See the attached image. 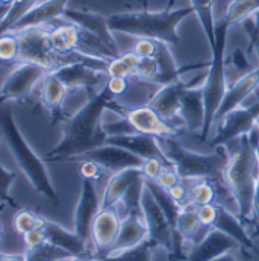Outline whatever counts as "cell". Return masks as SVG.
<instances>
[{
	"label": "cell",
	"instance_id": "cell-1",
	"mask_svg": "<svg viewBox=\"0 0 259 261\" xmlns=\"http://www.w3.org/2000/svg\"><path fill=\"white\" fill-rule=\"evenodd\" d=\"M116 100L103 87L100 93L88 99L65 123L63 141L49 153V160L61 161L77 156L87 150L106 143V134L102 128L103 113Z\"/></svg>",
	"mask_w": 259,
	"mask_h": 261
},
{
	"label": "cell",
	"instance_id": "cell-2",
	"mask_svg": "<svg viewBox=\"0 0 259 261\" xmlns=\"http://www.w3.org/2000/svg\"><path fill=\"white\" fill-rule=\"evenodd\" d=\"M158 140L164 153L173 163L182 179H209L215 184L221 199H234L224 179V170L229 161V149L226 144L215 146L209 153H198L185 149L176 137H161Z\"/></svg>",
	"mask_w": 259,
	"mask_h": 261
},
{
	"label": "cell",
	"instance_id": "cell-3",
	"mask_svg": "<svg viewBox=\"0 0 259 261\" xmlns=\"http://www.w3.org/2000/svg\"><path fill=\"white\" fill-rule=\"evenodd\" d=\"M229 161L224 170L226 184L237 203L238 217L243 220L253 219V196L259 179V156L256 147L250 143L249 135L232 140Z\"/></svg>",
	"mask_w": 259,
	"mask_h": 261
},
{
	"label": "cell",
	"instance_id": "cell-4",
	"mask_svg": "<svg viewBox=\"0 0 259 261\" xmlns=\"http://www.w3.org/2000/svg\"><path fill=\"white\" fill-rule=\"evenodd\" d=\"M194 12L193 6L182 9L162 12H128L108 17V26L111 31L123 32L138 38H152L156 41H164L167 44H179L181 37L178 34V24Z\"/></svg>",
	"mask_w": 259,
	"mask_h": 261
},
{
	"label": "cell",
	"instance_id": "cell-5",
	"mask_svg": "<svg viewBox=\"0 0 259 261\" xmlns=\"http://www.w3.org/2000/svg\"><path fill=\"white\" fill-rule=\"evenodd\" d=\"M0 125H2V134L5 137L11 152L14 153L18 167L26 175V178L29 179L32 187L46 199H49L50 202L58 203V196L52 186L49 172H47L43 160L40 156H37V153L26 143L20 129L15 125L14 117L11 116V113L8 110L2 111Z\"/></svg>",
	"mask_w": 259,
	"mask_h": 261
},
{
	"label": "cell",
	"instance_id": "cell-6",
	"mask_svg": "<svg viewBox=\"0 0 259 261\" xmlns=\"http://www.w3.org/2000/svg\"><path fill=\"white\" fill-rule=\"evenodd\" d=\"M229 24L221 18L215 26V38L211 44L212 49V60L208 67V73L205 76L203 82V94H205V126L200 132V138L206 140L209 138V134L212 130L217 111L224 99V94L227 91L226 85V37L229 31Z\"/></svg>",
	"mask_w": 259,
	"mask_h": 261
},
{
	"label": "cell",
	"instance_id": "cell-7",
	"mask_svg": "<svg viewBox=\"0 0 259 261\" xmlns=\"http://www.w3.org/2000/svg\"><path fill=\"white\" fill-rule=\"evenodd\" d=\"M109 110L119 113L122 117H126L132 123L136 132L153 135V137H179L181 129L165 119H162L150 105H141V107H125L117 99L112 100L108 107Z\"/></svg>",
	"mask_w": 259,
	"mask_h": 261
},
{
	"label": "cell",
	"instance_id": "cell-8",
	"mask_svg": "<svg viewBox=\"0 0 259 261\" xmlns=\"http://www.w3.org/2000/svg\"><path fill=\"white\" fill-rule=\"evenodd\" d=\"M141 205H142V217L149 228V242L155 248L161 246V248L171 251L175 248L173 228L167 216L164 214L162 208L159 206L158 200L155 199V196L152 195V192L147 187H144Z\"/></svg>",
	"mask_w": 259,
	"mask_h": 261
},
{
	"label": "cell",
	"instance_id": "cell-9",
	"mask_svg": "<svg viewBox=\"0 0 259 261\" xmlns=\"http://www.w3.org/2000/svg\"><path fill=\"white\" fill-rule=\"evenodd\" d=\"M47 71L32 63H17L12 71L5 76L0 88L2 100H18L27 97L38 82H43Z\"/></svg>",
	"mask_w": 259,
	"mask_h": 261
},
{
	"label": "cell",
	"instance_id": "cell-10",
	"mask_svg": "<svg viewBox=\"0 0 259 261\" xmlns=\"http://www.w3.org/2000/svg\"><path fill=\"white\" fill-rule=\"evenodd\" d=\"M259 100L250 103L249 107H240L229 113L218 125L217 135L211 140V146L227 144L241 135H247L252 128L258 123Z\"/></svg>",
	"mask_w": 259,
	"mask_h": 261
},
{
	"label": "cell",
	"instance_id": "cell-11",
	"mask_svg": "<svg viewBox=\"0 0 259 261\" xmlns=\"http://www.w3.org/2000/svg\"><path fill=\"white\" fill-rule=\"evenodd\" d=\"M80 160L94 161L96 164H99L100 167H103L105 170L111 173H117L130 167L141 169L144 163V160L136 156L135 153H132L123 147H119L116 144H109V143H105L91 150H87L77 156L70 158L68 161H80Z\"/></svg>",
	"mask_w": 259,
	"mask_h": 261
},
{
	"label": "cell",
	"instance_id": "cell-12",
	"mask_svg": "<svg viewBox=\"0 0 259 261\" xmlns=\"http://www.w3.org/2000/svg\"><path fill=\"white\" fill-rule=\"evenodd\" d=\"M122 216L117 206L103 208L97 213L91 226V243L96 249V257L106 255L117 240L122 226Z\"/></svg>",
	"mask_w": 259,
	"mask_h": 261
},
{
	"label": "cell",
	"instance_id": "cell-13",
	"mask_svg": "<svg viewBox=\"0 0 259 261\" xmlns=\"http://www.w3.org/2000/svg\"><path fill=\"white\" fill-rule=\"evenodd\" d=\"M100 203L102 197H99L96 182L91 179H82V190L74 216V232L87 243L91 240V226L100 211Z\"/></svg>",
	"mask_w": 259,
	"mask_h": 261
},
{
	"label": "cell",
	"instance_id": "cell-14",
	"mask_svg": "<svg viewBox=\"0 0 259 261\" xmlns=\"http://www.w3.org/2000/svg\"><path fill=\"white\" fill-rule=\"evenodd\" d=\"M56 76L68 87V90H87V93L93 97L100 93L108 81V73L94 70L85 64L67 65L55 71Z\"/></svg>",
	"mask_w": 259,
	"mask_h": 261
},
{
	"label": "cell",
	"instance_id": "cell-15",
	"mask_svg": "<svg viewBox=\"0 0 259 261\" xmlns=\"http://www.w3.org/2000/svg\"><path fill=\"white\" fill-rule=\"evenodd\" d=\"M259 87V67L243 74L234 85H231L224 94V99L217 111L214 126H217L229 113L234 110L243 107V102H246L252 93H255Z\"/></svg>",
	"mask_w": 259,
	"mask_h": 261
},
{
	"label": "cell",
	"instance_id": "cell-16",
	"mask_svg": "<svg viewBox=\"0 0 259 261\" xmlns=\"http://www.w3.org/2000/svg\"><path fill=\"white\" fill-rule=\"evenodd\" d=\"M106 143L109 144H116L119 147H123L126 150H129L132 153H135L136 156L147 160V158H159L162 160L167 166L175 167L173 163L167 158V155L164 153L158 137L153 135H147V134H141V132H135L129 135H119V137H108Z\"/></svg>",
	"mask_w": 259,
	"mask_h": 261
},
{
	"label": "cell",
	"instance_id": "cell-17",
	"mask_svg": "<svg viewBox=\"0 0 259 261\" xmlns=\"http://www.w3.org/2000/svg\"><path fill=\"white\" fill-rule=\"evenodd\" d=\"M240 243L223 231L212 228L197 245H194L187 261H212L224 254L234 252Z\"/></svg>",
	"mask_w": 259,
	"mask_h": 261
},
{
	"label": "cell",
	"instance_id": "cell-18",
	"mask_svg": "<svg viewBox=\"0 0 259 261\" xmlns=\"http://www.w3.org/2000/svg\"><path fill=\"white\" fill-rule=\"evenodd\" d=\"M184 87H185V84L182 81L162 85L156 91V94L153 96V99L149 103L162 119H165L167 122H170L175 126H178L175 123V120H179L184 125V122H182V119L179 116V111H181V96H182Z\"/></svg>",
	"mask_w": 259,
	"mask_h": 261
},
{
	"label": "cell",
	"instance_id": "cell-19",
	"mask_svg": "<svg viewBox=\"0 0 259 261\" xmlns=\"http://www.w3.org/2000/svg\"><path fill=\"white\" fill-rule=\"evenodd\" d=\"M63 18L77 24L79 28L88 31L90 34L96 35L99 40H102L116 57H120V50L117 47V43L112 38V31L108 26V18L97 15V14H91V12H80V11H71V9H65Z\"/></svg>",
	"mask_w": 259,
	"mask_h": 261
},
{
	"label": "cell",
	"instance_id": "cell-20",
	"mask_svg": "<svg viewBox=\"0 0 259 261\" xmlns=\"http://www.w3.org/2000/svg\"><path fill=\"white\" fill-rule=\"evenodd\" d=\"M49 31V38L55 50L61 54L68 52H83V31L77 24L63 18V21L55 20L46 24Z\"/></svg>",
	"mask_w": 259,
	"mask_h": 261
},
{
	"label": "cell",
	"instance_id": "cell-21",
	"mask_svg": "<svg viewBox=\"0 0 259 261\" xmlns=\"http://www.w3.org/2000/svg\"><path fill=\"white\" fill-rule=\"evenodd\" d=\"M68 0H44L24 14L8 32H20L29 28L46 26L58 18H63Z\"/></svg>",
	"mask_w": 259,
	"mask_h": 261
},
{
	"label": "cell",
	"instance_id": "cell-22",
	"mask_svg": "<svg viewBox=\"0 0 259 261\" xmlns=\"http://www.w3.org/2000/svg\"><path fill=\"white\" fill-rule=\"evenodd\" d=\"M179 116L188 129L202 132L205 126V94L202 87H188L185 84L181 96Z\"/></svg>",
	"mask_w": 259,
	"mask_h": 261
},
{
	"label": "cell",
	"instance_id": "cell-23",
	"mask_svg": "<svg viewBox=\"0 0 259 261\" xmlns=\"http://www.w3.org/2000/svg\"><path fill=\"white\" fill-rule=\"evenodd\" d=\"M149 240V228L142 216H128L122 220L120 232L116 243L106 255H116L136 248ZM103 257V255H102Z\"/></svg>",
	"mask_w": 259,
	"mask_h": 261
},
{
	"label": "cell",
	"instance_id": "cell-24",
	"mask_svg": "<svg viewBox=\"0 0 259 261\" xmlns=\"http://www.w3.org/2000/svg\"><path fill=\"white\" fill-rule=\"evenodd\" d=\"M43 231L46 234V240L63 248L68 254H71L73 257H87L88 248H87V242L82 240L76 232H70L61 225L44 219L43 220Z\"/></svg>",
	"mask_w": 259,
	"mask_h": 261
},
{
	"label": "cell",
	"instance_id": "cell-25",
	"mask_svg": "<svg viewBox=\"0 0 259 261\" xmlns=\"http://www.w3.org/2000/svg\"><path fill=\"white\" fill-rule=\"evenodd\" d=\"M141 176H142V170L136 169V167H130V169H125L122 172L112 173L109 181L105 186L100 210L116 206L120 202V199L123 197V195L126 193V190L130 187V184Z\"/></svg>",
	"mask_w": 259,
	"mask_h": 261
},
{
	"label": "cell",
	"instance_id": "cell-26",
	"mask_svg": "<svg viewBox=\"0 0 259 261\" xmlns=\"http://www.w3.org/2000/svg\"><path fill=\"white\" fill-rule=\"evenodd\" d=\"M170 44L164 43V41H158V50L155 54V60L159 67V74L156 79L158 85H167V84H173L181 81V74L184 71H190L195 68H203V67H209V64H200V65H190V67H184L179 68L176 65V61L170 52Z\"/></svg>",
	"mask_w": 259,
	"mask_h": 261
},
{
	"label": "cell",
	"instance_id": "cell-27",
	"mask_svg": "<svg viewBox=\"0 0 259 261\" xmlns=\"http://www.w3.org/2000/svg\"><path fill=\"white\" fill-rule=\"evenodd\" d=\"M217 208H218V213H217V220L214 223V228H217V229L223 231L224 234L231 236L234 240H237L240 243V246H244V248L252 249L255 252L256 248L252 243L250 237L247 236L241 220L232 211H229V208H226L224 205L217 203Z\"/></svg>",
	"mask_w": 259,
	"mask_h": 261
},
{
	"label": "cell",
	"instance_id": "cell-28",
	"mask_svg": "<svg viewBox=\"0 0 259 261\" xmlns=\"http://www.w3.org/2000/svg\"><path fill=\"white\" fill-rule=\"evenodd\" d=\"M68 91V87L56 76V73H47L41 82V102L47 110L56 113L65 103Z\"/></svg>",
	"mask_w": 259,
	"mask_h": 261
},
{
	"label": "cell",
	"instance_id": "cell-29",
	"mask_svg": "<svg viewBox=\"0 0 259 261\" xmlns=\"http://www.w3.org/2000/svg\"><path fill=\"white\" fill-rule=\"evenodd\" d=\"M144 182H146V187L152 192V195L155 196V199L158 200V203H159V206L162 208L164 214L167 216V219H168V222H170V225H171V228H173V234H175L176 222H178V217H179V214H181V211H182L184 206H181V205L171 197V195H170L165 189H162L156 181L144 179Z\"/></svg>",
	"mask_w": 259,
	"mask_h": 261
},
{
	"label": "cell",
	"instance_id": "cell-30",
	"mask_svg": "<svg viewBox=\"0 0 259 261\" xmlns=\"http://www.w3.org/2000/svg\"><path fill=\"white\" fill-rule=\"evenodd\" d=\"M259 12V0H232L226 9L223 20L229 26L244 23Z\"/></svg>",
	"mask_w": 259,
	"mask_h": 261
},
{
	"label": "cell",
	"instance_id": "cell-31",
	"mask_svg": "<svg viewBox=\"0 0 259 261\" xmlns=\"http://www.w3.org/2000/svg\"><path fill=\"white\" fill-rule=\"evenodd\" d=\"M144 176L138 178L130 184L126 193L120 199V202L116 206H122L125 211V217L128 216H142V192H144ZM123 217V219H125Z\"/></svg>",
	"mask_w": 259,
	"mask_h": 261
},
{
	"label": "cell",
	"instance_id": "cell-32",
	"mask_svg": "<svg viewBox=\"0 0 259 261\" xmlns=\"http://www.w3.org/2000/svg\"><path fill=\"white\" fill-rule=\"evenodd\" d=\"M218 200V190L209 179H197L190 187V203L194 206L215 203Z\"/></svg>",
	"mask_w": 259,
	"mask_h": 261
},
{
	"label": "cell",
	"instance_id": "cell-33",
	"mask_svg": "<svg viewBox=\"0 0 259 261\" xmlns=\"http://www.w3.org/2000/svg\"><path fill=\"white\" fill-rule=\"evenodd\" d=\"M212 0H191V6L194 8V12L197 14L200 23H202V28L208 37V41L209 44L214 43V38H215V20H214V6H212Z\"/></svg>",
	"mask_w": 259,
	"mask_h": 261
},
{
	"label": "cell",
	"instance_id": "cell-34",
	"mask_svg": "<svg viewBox=\"0 0 259 261\" xmlns=\"http://www.w3.org/2000/svg\"><path fill=\"white\" fill-rule=\"evenodd\" d=\"M26 257H27V261H56L68 260L73 255L68 254L63 248L46 240L44 243H41L37 248L26 249Z\"/></svg>",
	"mask_w": 259,
	"mask_h": 261
},
{
	"label": "cell",
	"instance_id": "cell-35",
	"mask_svg": "<svg viewBox=\"0 0 259 261\" xmlns=\"http://www.w3.org/2000/svg\"><path fill=\"white\" fill-rule=\"evenodd\" d=\"M20 38L15 32H3L0 37V60L3 63H18L20 60Z\"/></svg>",
	"mask_w": 259,
	"mask_h": 261
},
{
	"label": "cell",
	"instance_id": "cell-36",
	"mask_svg": "<svg viewBox=\"0 0 259 261\" xmlns=\"http://www.w3.org/2000/svg\"><path fill=\"white\" fill-rule=\"evenodd\" d=\"M153 245L147 240L142 245L132 248L129 251L116 254V255H103L97 257L102 261H152V252H153Z\"/></svg>",
	"mask_w": 259,
	"mask_h": 261
},
{
	"label": "cell",
	"instance_id": "cell-37",
	"mask_svg": "<svg viewBox=\"0 0 259 261\" xmlns=\"http://www.w3.org/2000/svg\"><path fill=\"white\" fill-rule=\"evenodd\" d=\"M43 217L34 214L32 211L27 210H20L15 216H14V229L17 231V234H20L21 237L37 228L43 226Z\"/></svg>",
	"mask_w": 259,
	"mask_h": 261
},
{
	"label": "cell",
	"instance_id": "cell-38",
	"mask_svg": "<svg viewBox=\"0 0 259 261\" xmlns=\"http://www.w3.org/2000/svg\"><path fill=\"white\" fill-rule=\"evenodd\" d=\"M119 114V113H117ZM102 128L105 130L106 137H119V135H129L135 134L136 130L132 126L129 120L126 117H122L120 114L117 116V119L114 122H105L102 119Z\"/></svg>",
	"mask_w": 259,
	"mask_h": 261
},
{
	"label": "cell",
	"instance_id": "cell-39",
	"mask_svg": "<svg viewBox=\"0 0 259 261\" xmlns=\"http://www.w3.org/2000/svg\"><path fill=\"white\" fill-rule=\"evenodd\" d=\"M158 74H159V67L158 63L153 58H142L139 61V64L135 70V74L133 77L138 79V81H146V82H156L158 79Z\"/></svg>",
	"mask_w": 259,
	"mask_h": 261
},
{
	"label": "cell",
	"instance_id": "cell-40",
	"mask_svg": "<svg viewBox=\"0 0 259 261\" xmlns=\"http://www.w3.org/2000/svg\"><path fill=\"white\" fill-rule=\"evenodd\" d=\"M132 77H108L105 88L111 93L114 99H122L130 88Z\"/></svg>",
	"mask_w": 259,
	"mask_h": 261
},
{
	"label": "cell",
	"instance_id": "cell-41",
	"mask_svg": "<svg viewBox=\"0 0 259 261\" xmlns=\"http://www.w3.org/2000/svg\"><path fill=\"white\" fill-rule=\"evenodd\" d=\"M164 167H170V166H167V164H165L162 160H159V158H147V160H144V163H142V166H141L144 179L156 181L158 176L161 175V172H162Z\"/></svg>",
	"mask_w": 259,
	"mask_h": 261
},
{
	"label": "cell",
	"instance_id": "cell-42",
	"mask_svg": "<svg viewBox=\"0 0 259 261\" xmlns=\"http://www.w3.org/2000/svg\"><path fill=\"white\" fill-rule=\"evenodd\" d=\"M197 211V217L200 220V225L205 228H214V223L217 220V203H208V205H200L195 206Z\"/></svg>",
	"mask_w": 259,
	"mask_h": 261
},
{
	"label": "cell",
	"instance_id": "cell-43",
	"mask_svg": "<svg viewBox=\"0 0 259 261\" xmlns=\"http://www.w3.org/2000/svg\"><path fill=\"white\" fill-rule=\"evenodd\" d=\"M106 73L111 77H133V70L126 64V61L122 58V55L117 57V58L109 60Z\"/></svg>",
	"mask_w": 259,
	"mask_h": 261
},
{
	"label": "cell",
	"instance_id": "cell-44",
	"mask_svg": "<svg viewBox=\"0 0 259 261\" xmlns=\"http://www.w3.org/2000/svg\"><path fill=\"white\" fill-rule=\"evenodd\" d=\"M158 50V41L152 38H138L136 43L133 44L132 52H135L141 60L142 58H153Z\"/></svg>",
	"mask_w": 259,
	"mask_h": 261
},
{
	"label": "cell",
	"instance_id": "cell-45",
	"mask_svg": "<svg viewBox=\"0 0 259 261\" xmlns=\"http://www.w3.org/2000/svg\"><path fill=\"white\" fill-rule=\"evenodd\" d=\"M181 181H182V178H181L179 172L176 170V167H164L162 172H161V175H159L158 179H156V182H158L162 189H165V190L173 189V187L178 186Z\"/></svg>",
	"mask_w": 259,
	"mask_h": 261
},
{
	"label": "cell",
	"instance_id": "cell-46",
	"mask_svg": "<svg viewBox=\"0 0 259 261\" xmlns=\"http://www.w3.org/2000/svg\"><path fill=\"white\" fill-rule=\"evenodd\" d=\"M79 163H80L79 173H80L82 179H91L96 182V181H99L102 170H105L103 167H100L99 164H96L94 161H90V160H80Z\"/></svg>",
	"mask_w": 259,
	"mask_h": 261
},
{
	"label": "cell",
	"instance_id": "cell-47",
	"mask_svg": "<svg viewBox=\"0 0 259 261\" xmlns=\"http://www.w3.org/2000/svg\"><path fill=\"white\" fill-rule=\"evenodd\" d=\"M23 242H24L26 249H32V248H37V246H40L41 243L46 242V234H44L43 228H37V229L24 234Z\"/></svg>",
	"mask_w": 259,
	"mask_h": 261
},
{
	"label": "cell",
	"instance_id": "cell-48",
	"mask_svg": "<svg viewBox=\"0 0 259 261\" xmlns=\"http://www.w3.org/2000/svg\"><path fill=\"white\" fill-rule=\"evenodd\" d=\"M2 190H3V199H8V193H9V189L12 187V182L15 179V175L12 172H9L6 167H3L2 170Z\"/></svg>",
	"mask_w": 259,
	"mask_h": 261
},
{
	"label": "cell",
	"instance_id": "cell-49",
	"mask_svg": "<svg viewBox=\"0 0 259 261\" xmlns=\"http://www.w3.org/2000/svg\"><path fill=\"white\" fill-rule=\"evenodd\" d=\"M0 261H27L26 252L24 254H2Z\"/></svg>",
	"mask_w": 259,
	"mask_h": 261
},
{
	"label": "cell",
	"instance_id": "cell-50",
	"mask_svg": "<svg viewBox=\"0 0 259 261\" xmlns=\"http://www.w3.org/2000/svg\"><path fill=\"white\" fill-rule=\"evenodd\" d=\"M253 219L258 222L259 225V179L258 182H256L255 196H253Z\"/></svg>",
	"mask_w": 259,
	"mask_h": 261
},
{
	"label": "cell",
	"instance_id": "cell-51",
	"mask_svg": "<svg viewBox=\"0 0 259 261\" xmlns=\"http://www.w3.org/2000/svg\"><path fill=\"white\" fill-rule=\"evenodd\" d=\"M212 261H237V258L234 257L232 252H229V254H224V255H221V257H218V258H215V260Z\"/></svg>",
	"mask_w": 259,
	"mask_h": 261
},
{
	"label": "cell",
	"instance_id": "cell-52",
	"mask_svg": "<svg viewBox=\"0 0 259 261\" xmlns=\"http://www.w3.org/2000/svg\"><path fill=\"white\" fill-rule=\"evenodd\" d=\"M68 261H102L100 258H91V257H71Z\"/></svg>",
	"mask_w": 259,
	"mask_h": 261
},
{
	"label": "cell",
	"instance_id": "cell-53",
	"mask_svg": "<svg viewBox=\"0 0 259 261\" xmlns=\"http://www.w3.org/2000/svg\"><path fill=\"white\" fill-rule=\"evenodd\" d=\"M0 2H2L3 5H9V6H11V5H12V3H14L15 0H0Z\"/></svg>",
	"mask_w": 259,
	"mask_h": 261
},
{
	"label": "cell",
	"instance_id": "cell-54",
	"mask_svg": "<svg viewBox=\"0 0 259 261\" xmlns=\"http://www.w3.org/2000/svg\"><path fill=\"white\" fill-rule=\"evenodd\" d=\"M175 2H176V0H170V2H168V9L175 5Z\"/></svg>",
	"mask_w": 259,
	"mask_h": 261
},
{
	"label": "cell",
	"instance_id": "cell-55",
	"mask_svg": "<svg viewBox=\"0 0 259 261\" xmlns=\"http://www.w3.org/2000/svg\"><path fill=\"white\" fill-rule=\"evenodd\" d=\"M255 254H256V255H258V257H259V251H258V249L255 251Z\"/></svg>",
	"mask_w": 259,
	"mask_h": 261
},
{
	"label": "cell",
	"instance_id": "cell-56",
	"mask_svg": "<svg viewBox=\"0 0 259 261\" xmlns=\"http://www.w3.org/2000/svg\"><path fill=\"white\" fill-rule=\"evenodd\" d=\"M68 260H70V258H68ZM68 260H56V261H68Z\"/></svg>",
	"mask_w": 259,
	"mask_h": 261
},
{
	"label": "cell",
	"instance_id": "cell-57",
	"mask_svg": "<svg viewBox=\"0 0 259 261\" xmlns=\"http://www.w3.org/2000/svg\"><path fill=\"white\" fill-rule=\"evenodd\" d=\"M256 125H258V126H259V119H258V123H256Z\"/></svg>",
	"mask_w": 259,
	"mask_h": 261
}]
</instances>
